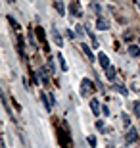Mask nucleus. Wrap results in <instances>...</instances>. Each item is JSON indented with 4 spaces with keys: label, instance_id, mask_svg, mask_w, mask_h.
<instances>
[{
    "label": "nucleus",
    "instance_id": "nucleus-2",
    "mask_svg": "<svg viewBox=\"0 0 140 148\" xmlns=\"http://www.w3.org/2000/svg\"><path fill=\"white\" fill-rule=\"evenodd\" d=\"M136 138H138V129H132V127H130L129 133L125 135V143H127V144H132Z\"/></svg>",
    "mask_w": 140,
    "mask_h": 148
},
{
    "label": "nucleus",
    "instance_id": "nucleus-11",
    "mask_svg": "<svg viewBox=\"0 0 140 148\" xmlns=\"http://www.w3.org/2000/svg\"><path fill=\"white\" fill-rule=\"evenodd\" d=\"M106 77H108V81H115V69H113L111 66L106 69Z\"/></svg>",
    "mask_w": 140,
    "mask_h": 148
},
{
    "label": "nucleus",
    "instance_id": "nucleus-18",
    "mask_svg": "<svg viewBox=\"0 0 140 148\" xmlns=\"http://www.w3.org/2000/svg\"><path fill=\"white\" fill-rule=\"evenodd\" d=\"M75 35H77V37H83V35H85V29H83L81 25H77V27H75Z\"/></svg>",
    "mask_w": 140,
    "mask_h": 148
},
{
    "label": "nucleus",
    "instance_id": "nucleus-3",
    "mask_svg": "<svg viewBox=\"0 0 140 148\" xmlns=\"http://www.w3.org/2000/svg\"><path fill=\"white\" fill-rule=\"evenodd\" d=\"M69 12H71V16H81V4L79 2H71L69 4Z\"/></svg>",
    "mask_w": 140,
    "mask_h": 148
},
{
    "label": "nucleus",
    "instance_id": "nucleus-13",
    "mask_svg": "<svg viewBox=\"0 0 140 148\" xmlns=\"http://www.w3.org/2000/svg\"><path fill=\"white\" fill-rule=\"evenodd\" d=\"M90 10L94 12L96 16H100V14H102V8H100V4H98V2H94V4H90Z\"/></svg>",
    "mask_w": 140,
    "mask_h": 148
},
{
    "label": "nucleus",
    "instance_id": "nucleus-7",
    "mask_svg": "<svg viewBox=\"0 0 140 148\" xmlns=\"http://www.w3.org/2000/svg\"><path fill=\"white\" fill-rule=\"evenodd\" d=\"M129 56H132V58H138V56H140V46H136V44H130V46H129Z\"/></svg>",
    "mask_w": 140,
    "mask_h": 148
},
{
    "label": "nucleus",
    "instance_id": "nucleus-14",
    "mask_svg": "<svg viewBox=\"0 0 140 148\" xmlns=\"http://www.w3.org/2000/svg\"><path fill=\"white\" fill-rule=\"evenodd\" d=\"M121 121H123V125L127 127V129H130V117H129L127 114H123V115H121Z\"/></svg>",
    "mask_w": 140,
    "mask_h": 148
},
{
    "label": "nucleus",
    "instance_id": "nucleus-12",
    "mask_svg": "<svg viewBox=\"0 0 140 148\" xmlns=\"http://www.w3.org/2000/svg\"><path fill=\"white\" fill-rule=\"evenodd\" d=\"M58 64H59V67H61V71H67V64H65V60H64V56H61V52L58 54Z\"/></svg>",
    "mask_w": 140,
    "mask_h": 148
},
{
    "label": "nucleus",
    "instance_id": "nucleus-6",
    "mask_svg": "<svg viewBox=\"0 0 140 148\" xmlns=\"http://www.w3.org/2000/svg\"><path fill=\"white\" fill-rule=\"evenodd\" d=\"M90 110H92V114H94V115H100V110H102V108H100V104H98L96 98L90 100Z\"/></svg>",
    "mask_w": 140,
    "mask_h": 148
},
{
    "label": "nucleus",
    "instance_id": "nucleus-20",
    "mask_svg": "<svg viewBox=\"0 0 140 148\" xmlns=\"http://www.w3.org/2000/svg\"><path fill=\"white\" fill-rule=\"evenodd\" d=\"M56 10H58L59 14H64V12H65L64 10V4H59V2H58V4H56Z\"/></svg>",
    "mask_w": 140,
    "mask_h": 148
},
{
    "label": "nucleus",
    "instance_id": "nucleus-21",
    "mask_svg": "<svg viewBox=\"0 0 140 148\" xmlns=\"http://www.w3.org/2000/svg\"><path fill=\"white\" fill-rule=\"evenodd\" d=\"M125 40H127V42H130V40H132V35H130V31H129V33H127V35H125Z\"/></svg>",
    "mask_w": 140,
    "mask_h": 148
},
{
    "label": "nucleus",
    "instance_id": "nucleus-19",
    "mask_svg": "<svg viewBox=\"0 0 140 148\" xmlns=\"http://www.w3.org/2000/svg\"><path fill=\"white\" fill-rule=\"evenodd\" d=\"M96 127L100 129V133H106V131H108V129H104V121H100V119L96 121Z\"/></svg>",
    "mask_w": 140,
    "mask_h": 148
},
{
    "label": "nucleus",
    "instance_id": "nucleus-4",
    "mask_svg": "<svg viewBox=\"0 0 140 148\" xmlns=\"http://www.w3.org/2000/svg\"><path fill=\"white\" fill-rule=\"evenodd\" d=\"M96 29H100V31H108V29H109V21H106V19H102V17H98V19H96Z\"/></svg>",
    "mask_w": 140,
    "mask_h": 148
},
{
    "label": "nucleus",
    "instance_id": "nucleus-10",
    "mask_svg": "<svg viewBox=\"0 0 140 148\" xmlns=\"http://www.w3.org/2000/svg\"><path fill=\"white\" fill-rule=\"evenodd\" d=\"M81 48H83V52H85V56L88 58V60H94V56H92V50H90V46H88V44L83 42V44H81Z\"/></svg>",
    "mask_w": 140,
    "mask_h": 148
},
{
    "label": "nucleus",
    "instance_id": "nucleus-8",
    "mask_svg": "<svg viewBox=\"0 0 140 148\" xmlns=\"http://www.w3.org/2000/svg\"><path fill=\"white\" fill-rule=\"evenodd\" d=\"M113 88H115V90H117L119 94H123V96H127V94H129V90H127V87H125V85H119V83H113Z\"/></svg>",
    "mask_w": 140,
    "mask_h": 148
},
{
    "label": "nucleus",
    "instance_id": "nucleus-1",
    "mask_svg": "<svg viewBox=\"0 0 140 148\" xmlns=\"http://www.w3.org/2000/svg\"><path fill=\"white\" fill-rule=\"evenodd\" d=\"M92 88H94V87H92L90 79H83V81H81V94H83V96H90Z\"/></svg>",
    "mask_w": 140,
    "mask_h": 148
},
{
    "label": "nucleus",
    "instance_id": "nucleus-5",
    "mask_svg": "<svg viewBox=\"0 0 140 148\" xmlns=\"http://www.w3.org/2000/svg\"><path fill=\"white\" fill-rule=\"evenodd\" d=\"M98 62H100V66H102L104 69H108V67H109V58H108L106 54H104V52H102L100 56H98Z\"/></svg>",
    "mask_w": 140,
    "mask_h": 148
},
{
    "label": "nucleus",
    "instance_id": "nucleus-23",
    "mask_svg": "<svg viewBox=\"0 0 140 148\" xmlns=\"http://www.w3.org/2000/svg\"><path fill=\"white\" fill-rule=\"evenodd\" d=\"M138 40H140V38H138Z\"/></svg>",
    "mask_w": 140,
    "mask_h": 148
},
{
    "label": "nucleus",
    "instance_id": "nucleus-15",
    "mask_svg": "<svg viewBox=\"0 0 140 148\" xmlns=\"http://www.w3.org/2000/svg\"><path fill=\"white\" fill-rule=\"evenodd\" d=\"M38 77H40V81H42V83H48V75L44 73V69H38Z\"/></svg>",
    "mask_w": 140,
    "mask_h": 148
},
{
    "label": "nucleus",
    "instance_id": "nucleus-17",
    "mask_svg": "<svg viewBox=\"0 0 140 148\" xmlns=\"http://www.w3.org/2000/svg\"><path fill=\"white\" fill-rule=\"evenodd\" d=\"M132 110H135V114H136V115H138V117H140V100H138V102H135V104H132Z\"/></svg>",
    "mask_w": 140,
    "mask_h": 148
},
{
    "label": "nucleus",
    "instance_id": "nucleus-16",
    "mask_svg": "<svg viewBox=\"0 0 140 148\" xmlns=\"http://www.w3.org/2000/svg\"><path fill=\"white\" fill-rule=\"evenodd\" d=\"M86 143H88L92 148H94V146H96V137H94V135H90V137H86Z\"/></svg>",
    "mask_w": 140,
    "mask_h": 148
},
{
    "label": "nucleus",
    "instance_id": "nucleus-9",
    "mask_svg": "<svg viewBox=\"0 0 140 148\" xmlns=\"http://www.w3.org/2000/svg\"><path fill=\"white\" fill-rule=\"evenodd\" d=\"M52 37H54V42L58 44V46H64V38L59 37V33H58V29H52Z\"/></svg>",
    "mask_w": 140,
    "mask_h": 148
},
{
    "label": "nucleus",
    "instance_id": "nucleus-22",
    "mask_svg": "<svg viewBox=\"0 0 140 148\" xmlns=\"http://www.w3.org/2000/svg\"><path fill=\"white\" fill-rule=\"evenodd\" d=\"M102 114H104V115H109V110H108V106H104V108H102Z\"/></svg>",
    "mask_w": 140,
    "mask_h": 148
}]
</instances>
